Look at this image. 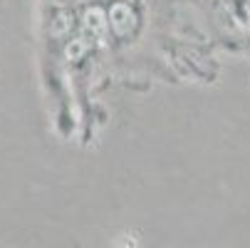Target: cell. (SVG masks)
Masks as SVG:
<instances>
[{
    "label": "cell",
    "mask_w": 250,
    "mask_h": 248,
    "mask_svg": "<svg viewBox=\"0 0 250 248\" xmlns=\"http://www.w3.org/2000/svg\"><path fill=\"white\" fill-rule=\"evenodd\" d=\"M77 30L80 38L89 45L97 47L109 38V23H106V8L104 5H87L82 15L77 18Z\"/></svg>",
    "instance_id": "7a4b0ae2"
},
{
    "label": "cell",
    "mask_w": 250,
    "mask_h": 248,
    "mask_svg": "<svg viewBox=\"0 0 250 248\" xmlns=\"http://www.w3.org/2000/svg\"><path fill=\"white\" fill-rule=\"evenodd\" d=\"M106 23H109V35L117 40H131L139 32L141 15L139 10L126 3V0H114L112 5H106Z\"/></svg>",
    "instance_id": "6da1fadb"
}]
</instances>
